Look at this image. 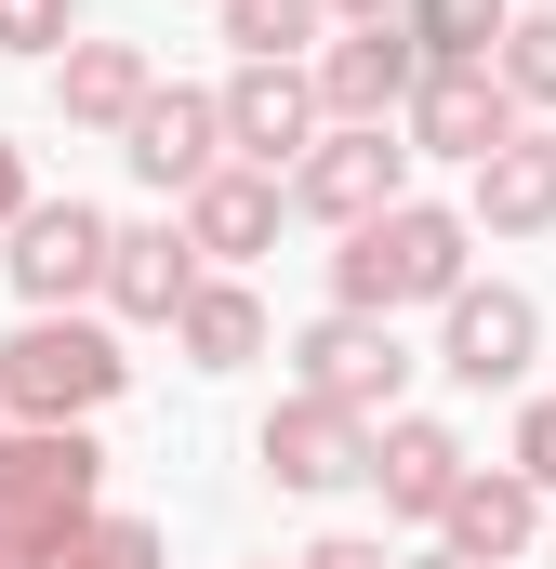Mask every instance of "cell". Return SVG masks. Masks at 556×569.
I'll return each instance as SVG.
<instances>
[{
	"label": "cell",
	"mask_w": 556,
	"mask_h": 569,
	"mask_svg": "<svg viewBox=\"0 0 556 569\" xmlns=\"http://www.w3.org/2000/svg\"><path fill=\"white\" fill-rule=\"evenodd\" d=\"M464 239H477V212H437V199H398V212H371L345 252H331V305H358V318H398V305H450L464 291Z\"/></svg>",
	"instance_id": "6da1fadb"
},
{
	"label": "cell",
	"mask_w": 556,
	"mask_h": 569,
	"mask_svg": "<svg viewBox=\"0 0 556 569\" xmlns=\"http://www.w3.org/2000/svg\"><path fill=\"white\" fill-rule=\"evenodd\" d=\"M120 385H133V358H120V331L80 318V305H67V318H27V331L0 345V411H13V425H93Z\"/></svg>",
	"instance_id": "7a4b0ae2"
},
{
	"label": "cell",
	"mask_w": 556,
	"mask_h": 569,
	"mask_svg": "<svg viewBox=\"0 0 556 569\" xmlns=\"http://www.w3.org/2000/svg\"><path fill=\"white\" fill-rule=\"evenodd\" d=\"M0 517H27L40 543L107 517V437L93 425H13L0 437Z\"/></svg>",
	"instance_id": "3957f363"
},
{
	"label": "cell",
	"mask_w": 556,
	"mask_h": 569,
	"mask_svg": "<svg viewBox=\"0 0 556 569\" xmlns=\"http://www.w3.org/2000/svg\"><path fill=\"white\" fill-rule=\"evenodd\" d=\"M411 199V133L398 120H331V133L305 146V172H291V212H318V226H371V212H398Z\"/></svg>",
	"instance_id": "277c9868"
},
{
	"label": "cell",
	"mask_w": 556,
	"mask_h": 569,
	"mask_svg": "<svg viewBox=\"0 0 556 569\" xmlns=\"http://www.w3.org/2000/svg\"><path fill=\"white\" fill-rule=\"evenodd\" d=\"M291 385H305V398H331V411H398L411 345H398V318L331 305V318H305V331H291Z\"/></svg>",
	"instance_id": "5b68a950"
},
{
	"label": "cell",
	"mask_w": 556,
	"mask_h": 569,
	"mask_svg": "<svg viewBox=\"0 0 556 569\" xmlns=\"http://www.w3.org/2000/svg\"><path fill=\"white\" fill-rule=\"evenodd\" d=\"M107 252H120V226H107L93 199H40L0 266H13V291H27V318H67L80 291H107Z\"/></svg>",
	"instance_id": "8992f818"
},
{
	"label": "cell",
	"mask_w": 556,
	"mask_h": 569,
	"mask_svg": "<svg viewBox=\"0 0 556 569\" xmlns=\"http://www.w3.org/2000/svg\"><path fill=\"white\" fill-rule=\"evenodd\" d=\"M530 358H544V305H530V291H450V305H437V371H450V385H477V398H490V385H530Z\"/></svg>",
	"instance_id": "52a82bcc"
},
{
	"label": "cell",
	"mask_w": 556,
	"mask_h": 569,
	"mask_svg": "<svg viewBox=\"0 0 556 569\" xmlns=\"http://www.w3.org/2000/svg\"><path fill=\"white\" fill-rule=\"evenodd\" d=\"M411 159H504L517 146V93H504V67H424V93H411Z\"/></svg>",
	"instance_id": "ba28073f"
},
{
	"label": "cell",
	"mask_w": 556,
	"mask_h": 569,
	"mask_svg": "<svg viewBox=\"0 0 556 569\" xmlns=\"http://www.w3.org/2000/svg\"><path fill=\"white\" fill-rule=\"evenodd\" d=\"M252 450H266L278 490H358L385 437H371V411H331V398H305V385H291V398L266 411V437H252Z\"/></svg>",
	"instance_id": "9c48e42d"
},
{
	"label": "cell",
	"mask_w": 556,
	"mask_h": 569,
	"mask_svg": "<svg viewBox=\"0 0 556 569\" xmlns=\"http://www.w3.org/2000/svg\"><path fill=\"white\" fill-rule=\"evenodd\" d=\"M411 93H424V40H411V13L318 40V107H331V120H411Z\"/></svg>",
	"instance_id": "30bf717a"
},
{
	"label": "cell",
	"mask_w": 556,
	"mask_h": 569,
	"mask_svg": "<svg viewBox=\"0 0 556 569\" xmlns=\"http://www.w3.org/2000/svg\"><path fill=\"white\" fill-rule=\"evenodd\" d=\"M331 133V107H318V67H239L226 80V146L252 159V172H305V146Z\"/></svg>",
	"instance_id": "8fae6325"
},
{
	"label": "cell",
	"mask_w": 556,
	"mask_h": 569,
	"mask_svg": "<svg viewBox=\"0 0 556 569\" xmlns=\"http://www.w3.org/2000/svg\"><path fill=\"white\" fill-rule=\"evenodd\" d=\"M120 159H133L146 186H172V199H199L212 172H226V93H159L133 133H120Z\"/></svg>",
	"instance_id": "7c38bea8"
},
{
	"label": "cell",
	"mask_w": 556,
	"mask_h": 569,
	"mask_svg": "<svg viewBox=\"0 0 556 569\" xmlns=\"http://www.w3.org/2000/svg\"><path fill=\"white\" fill-rule=\"evenodd\" d=\"M437 543L464 569H504V557H530L544 543V490L517 477V463H477L464 490H450V517H437Z\"/></svg>",
	"instance_id": "4fadbf2b"
},
{
	"label": "cell",
	"mask_w": 556,
	"mask_h": 569,
	"mask_svg": "<svg viewBox=\"0 0 556 569\" xmlns=\"http://www.w3.org/2000/svg\"><path fill=\"white\" fill-rule=\"evenodd\" d=\"M53 107H67V133H133L146 107H159L146 40H80V53L53 67Z\"/></svg>",
	"instance_id": "5bb4252c"
},
{
	"label": "cell",
	"mask_w": 556,
	"mask_h": 569,
	"mask_svg": "<svg viewBox=\"0 0 556 569\" xmlns=\"http://www.w3.org/2000/svg\"><path fill=\"white\" fill-rule=\"evenodd\" d=\"M186 291H199V252H186V226H120V252H107V318H133V331H172V318H186Z\"/></svg>",
	"instance_id": "9a60e30c"
},
{
	"label": "cell",
	"mask_w": 556,
	"mask_h": 569,
	"mask_svg": "<svg viewBox=\"0 0 556 569\" xmlns=\"http://www.w3.org/2000/svg\"><path fill=\"white\" fill-rule=\"evenodd\" d=\"M278 212H291V199H278V172L226 159V172L186 199V252H199V266H252V252L278 239Z\"/></svg>",
	"instance_id": "2e32d148"
},
{
	"label": "cell",
	"mask_w": 556,
	"mask_h": 569,
	"mask_svg": "<svg viewBox=\"0 0 556 569\" xmlns=\"http://www.w3.org/2000/svg\"><path fill=\"white\" fill-rule=\"evenodd\" d=\"M464 477H477V463H464V437L424 425V411H398L385 450H371V490H385L398 517H450V490H464Z\"/></svg>",
	"instance_id": "e0dca14e"
},
{
	"label": "cell",
	"mask_w": 556,
	"mask_h": 569,
	"mask_svg": "<svg viewBox=\"0 0 556 569\" xmlns=\"http://www.w3.org/2000/svg\"><path fill=\"white\" fill-rule=\"evenodd\" d=\"M477 226L490 239H544L556 226V133H517L504 159H477Z\"/></svg>",
	"instance_id": "ac0fdd59"
},
{
	"label": "cell",
	"mask_w": 556,
	"mask_h": 569,
	"mask_svg": "<svg viewBox=\"0 0 556 569\" xmlns=\"http://www.w3.org/2000/svg\"><path fill=\"white\" fill-rule=\"evenodd\" d=\"M172 345H186L199 371H239V358H266V305H252L239 279H199L186 318H172Z\"/></svg>",
	"instance_id": "d6986e66"
},
{
	"label": "cell",
	"mask_w": 556,
	"mask_h": 569,
	"mask_svg": "<svg viewBox=\"0 0 556 569\" xmlns=\"http://www.w3.org/2000/svg\"><path fill=\"white\" fill-rule=\"evenodd\" d=\"M411 40H424V67H504L517 0H411Z\"/></svg>",
	"instance_id": "ffe728a7"
},
{
	"label": "cell",
	"mask_w": 556,
	"mask_h": 569,
	"mask_svg": "<svg viewBox=\"0 0 556 569\" xmlns=\"http://www.w3.org/2000/svg\"><path fill=\"white\" fill-rule=\"evenodd\" d=\"M318 0H226V40H239V67H318Z\"/></svg>",
	"instance_id": "44dd1931"
},
{
	"label": "cell",
	"mask_w": 556,
	"mask_h": 569,
	"mask_svg": "<svg viewBox=\"0 0 556 569\" xmlns=\"http://www.w3.org/2000/svg\"><path fill=\"white\" fill-rule=\"evenodd\" d=\"M40 569H159V530L146 517H93V530H67Z\"/></svg>",
	"instance_id": "7402d4cb"
},
{
	"label": "cell",
	"mask_w": 556,
	"mask_h": 569,
	"mask_svg": "<svg viewBox=\"0 0 556 569\" xmlns=\"http://www.w3.org/2000/svg\"><path fill=\"white\" fill-rule=\"evenodd\" d=\"M504 93H517V107H556V13H517V40H504Z\"/></svg>",
	"instance_id": "603a6c76"
},
{
	"label": "cell",
	"mask_w": 556,
	"mask_h": 569,
	"mask_svg": "<svg viewBox=\"0 0 556 569\" xmlns=\"http://www.w3.org/2000/svg\"><path fill=\"white\" fill-rule=\"evenodd\" d=\"M0 53H80V13L67 0H0Z\"/></svg>",
	"instance_id": "cb8c5ba5"
},
{
	"label": "cell",
	"mask_w": 556,
	"mask_h": 569,
	"mask_svg": "<svg viewBox=\"0 0 556 569\" xmlns=\"http://www.w3.org/2000/svg\"><path fill=\"white\" fill-rule=\"evenodd\" d=\"M517 477L556 503V398H530V411H517Z\"/></svg>",
	"instance_id": "d4e9b609"
},
{
	"label": "cell",
	"mask_w": 556,
	"mask_h": 569,
	"mask_svg": "<svg viewBox=\"0 0 556 569\" xmlns=\"http://www.w3.org/2000/svg\"><path fill=\"white\" fill-rule=\"evenodd\" d=\"M291 569H398V557H385V543H358V530H331V543H305Z\"/></svg>",
	"instance_id": "484cf974"
},
{
	"label": "cell",
	"mask_w": 556,
	"mask_h": 569,
	"mask_svg": "<svg viewBox=\"0 0 556 569\" xmlns=\"http://www.w3.org/2000/svg\"><path fill=\"white\" fill-rule=\"evenodd\" d=\"M27 212H40V199H27V146L0 133V226H27Z\"/></svg>",
	"instance_id": "4316f807"
},
{
	"label": "cell",
	"mask_w": 556,
	"mask_h": 569,
	"mask_svg": "<svg viewBox=\"0 0 556 569\" xmlns=\"http://www.w3.org/2000/svg\"><path fill=\"white\" fill-rule=\"evenodd\" d=\"M331 27H385V13H411V0H318Z\"/></svg>",
	"instance_id": "83f0119b"
},
{
	"label": "cell",
	"mask_w": 556,
	"mask_h": 569,
	"mask_svg": "<svg viewBox=\"0 0 556 569\" xmlns=\"http://www.w3.org/2000/svg\"><path fill=\"white\" fill-rule=\"evenodd\" d=\"M424 569H464V557H424Z\"/></svg>",
	"instance_id": "f1b7e54d"
},
{
	"label": "cell",
	"mask_w": 556,
	"mask_h": 569,
	"mask_svg": "<svg viewBox=\"0 0 556 569\" xmlns=\"http://www.w3.org/2000/svg\"><path fill=\"white\" fill-rule=\"evenodd\" d=\"M212 13H226V0H212Z\"/></svg>",
	"instance_id": "f546056e"
}]
</instances>
